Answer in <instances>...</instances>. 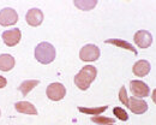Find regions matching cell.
I'll return each instance as SVG.
<instances>
[{"mask_svg": "<svg viewBox=\"0 0 156 125\" xmlns=\"http://www.w3.org/2000/svg\"><path fill=\"white\" fill-rule=\"evenodd\" d=\"M98 76V70L93 65H87L75 76V84L80 90H87L90 84L95 81Z\"/></svg>", "mask_w": 156, "mask_h": 125, "instance_id": "obj_1", "label": "cell"}, {"mask_svg": "<svg viewBox=\"0 0 156 125\" xmlns=\"http://www.w3.org/2000/svg\"><path fill=\"white\" fill-rule=\"evenodd\" d=\"M57 57V51L54 46L49 42H41L35 47V58L41 64H51Z\"/></svg>", "mask_w": 156, "mask_h": 125, "instance_id": "obj_2", "label": "cell"}, {"mask_svg": "<svg viewBox=\"0 0 156 125\" xmlns=\"http://www.w3.org/2000/svg\"><path fill=\"white\" fill-rule=\"evenodd\" d=\"M79 58L83 62H95L100 58V48L96 45H85L79 52Z\"/></svg>", "mask_w": 156, "mask_h": 125, "instance_id": "obj_3", "label": "cell"}, {"mask_svg": "<svg viewBox=\"0 0 156 125\" xmlns=\"http://www.w3.org/2000/svg\"><path fill=\"white\" fill-rule=\"evenodd\" d=\"M46 94H47L49 100L60 101L66 95V88L61 83H51L46 89Z\"/></svg>", "mask_w": 156, "mask_h": 125, "instance_id": "obj_4", "label": "cell"}, {"mask_svg": "<svg viewBox=\"0 0 156 125\" xmlns=\"http://www.w3.org/2000/svg\"><path fill=\"white\" fill-rule=\"evenodd\" d=\"M17 22H18V15L13 9L5 7L0 11V25L9 27L16 24Z\"/></svg>", "mask_w": 156, "mask_h": 125, "instance_id": "obj_5", "label": "cell"}, {"mask_svg": "<svg viewBox=\"0 0 156 125\" xmlns=\"http://www.w3.org/2000/svg\"><path fill=\"white\" fill-rule=\"evenodd\" d=\"M20 38H22V34H20V28H13L11 30H6L2 33L4 43L9 47H13V46L18 45L20 41Z\"/></svg>", "mask_w": 156, "mask_h": 125, "instance_id": "obj_6", "label": "cell"}, {"mask_svg": "<svg viewBox=\"0 0 156 125\" xmlns=\"http://www.w3.org/2000/svg\"><path fill=\"white\" fill-rule=\"evenodd\" d=\"M130 89L135 98H147L150 93V88L148 87V84L142 81H131Z\"/></svg>", "mask_w": 156, "mask_h": 125, "instance_id": "obj_7", "label": "cell"}, {"mask_svg": "<svg viewBox=\"0 0 156 125\" xmlns=\"http://www.w3.org/2000/svg\"><path fill=\"white\" fill-rule=\"evenodd\" d=\"M133 40L139 48H148L153 43V36L148 30H138L133 36Z\"/></svg>", "mask_w": 156, "mask_h": 125, "instance_id": "obj_8", "label": "cell"}, {"mask_svg": "<svg viewBox=\"0 0 156 125\" xmlns=\"http://www.w3.org/2000/svg\"><path fill=\"white\" fill-rule=\"evenodd\" d=\"M129 108L135 114H143L148 111L149 107L144 100L132 96V98H129Z\"/></svg>", "mask_w": 156, "mask_h": 125, "instance_id": "obj_9", "label": "cell"}, {"mask_svg": "<svg viewBox=\"0 0 156 125\" xmlns=\"http://www.w3.org/2000/svg\"><path fill=\"white\" fill-rule=\"evenodd\" d=\"M25 21L31 27H39L43 22V12L40 9H30L25 15Z\"/></svg>", "mask_w": 156, "mask_h": 125, "instance_id": "obj_10", "label": "cell"}, {"mask_svg": "<svg viewBox=\"0 0 156 125\" xmlns=\"http://www.w3.org/2000/svg\"><path fill=\"white\" fill-rule=\"evenodd\" d=\"M150 69H151V65L148 60H139L133 65L132 72L138 77H144L150 72Z\"/></svg>", "mask_w": 156, "mask_h": 125, "instance_id": "obj_11", "label": "cell"}, {"mask_svg": "<svg viewBox=\"0 0 156 125\" xmlns=\"http://www.w3.org/2000/svg\"><path fill=\"white\" fill-rule=\"evenodd\" d=\"M15 108L17 112L24 113V114H37V109L33 104L28 102V101H20L15 104Z\"/></svg>", "mask_w": 156, "mask_h": 125, "instance_id": "obj_12", "label": "cell"}, {"mask_svg": "<svg viewBox=\"0 0 156 125\" xmlns=\"http://www.w3.org/2000/svg\"><path fill=\"white\" fill-rule=\"evenodd\" d=\"M105 43H109V45H113V46H117L120 48H124V49H127V51H131L133 54H138L137 49L133 47V45H131L130 42L125 41V40H120V39H108L106 40Z\"/></svg>", "mask_w": 156, "mask_h": 125, "instance_id": "obj_13", "label": "cell"}, {"mask_svg": "<svg viewBox=\"0 0 156 125\" xmlns=\"http://www.w3.org/2000/svg\"><path fill=\"white\" fill-rule=\"evenodd\" d=\"M15 66V58L11 54H0V70L1 71H10Z\"/></svg>", "mask_w": 156, "mask_h": 125, "instance_id": "obj_14", "label": "cell"}, {"mask_svg": "<svg viewBox=\"0 0 156 125\" xmlns=\"http://www.w3.org/2000/svg\"><path fill=\"white\" fill-rule=\"evenodd\" d=\"M39 84H40V81H37V80H27V81H24V82L20 83V90L22 91V94L25 96V95H28Z\"/></svg>", "mask_w": 156, "mask_h": 125, "instance_id": "obj_15", "label": "cell"}, {"mask_svg": "<svg viewBox=\"0 0 156 125\" xmlns=\"http://www.w3.org/2000/svg\"><path fill=\"white\" fill-rule=\"evenodd\" d=\"M108 106H101V107H78V111L80 113H85V114H90V116H98L101 113H103L107 109Z\"/></svg>", "mask_w": 156, "mask_h": 125, "instance_id": "obj_16", "label": "cell"}, {"mask_svg": "<svg viewBox=\"0 0 156 125\" xmlns=\"http://www.w3.org/2000/svg\"><path fill=\"white\" fill-rule=\"evenodd\" d=\"M73 4H75L76 7L80 9L82 11H90V10H93V9L96 6L98 1H96V0H90V1H85V0L78 1V0H76Z\"/></svg>", "mask_w": 156, "mask_h": 125, "instance_id": "obj_17", "label": "cell"}, {"mask_svg": "<svg viewBox=\"0 0 156 125\" xmlns=\"http://www.w3.org/2000/svg\"><path fill=\"white\" fill-rule=\"evenodd\" d=\"M91 122L96 123L98 125H108V124H114L115 119L114 118H108V117H101V116H93L91 117Z\"/></svg>", "mask_w": 156, "mask_h": 125, "instance_id": "obj_18", "label": "cell"}, {"mask_svg": "<svg viewBox=\"0 0 156 125\" xmlns=\"http://www.w3.org/2000/svg\"><path fill=\"white\" fill-rule=\"evenodd\" d=\"M113 113H114V116L117 117L118 119H120V120H122V122H127V120H129V114H127L126 111L122 109L121 107H114V108H113Z\"/></svg>", "mask_w": 156, "mask_h": 125, "instance_id": "obj_19", "label": "cell"}, {"mask_svg": "<svg viewBox=\"0 0 156 125\" xmlns=\"http://www.w3.org/2000/svg\"><path fill=\"white\" fill-rule=\"evenodd\" d=\"M119 99L126 107H129V96H127V93H126V88L124 85L119 90Z\"/></svg>", "mask_w": 156, "mask_h": 125, "instance_id": "obj_20", "label": "cell"}, {"mask_svg": "<svg viewBox=\"0 0 156 125\" xmlns=\"http://www.w3.org/2000/svg\"><path fill=\"white\" fill-rule=\"evenodd\" d=\"M6 84H7L6 78H5V77H2V76H0V89L5 88V87H6Z\"/></svg>", "mask_w": 156, "mask_h": 125, "instance_id": "obj_21", "label": "cell"}, {"mask_svg": "<svg viewBox=\"0 0 156 125\" xmlns=\"http://www.w3.org/2000/svg\"><path fill=\"white\" fill-rule=\"evenodd\" d=\"M153 101L156 104V89L154 90V93H153Z\"/></svg>", "mask_w": 156, "mask_h": 125, "instance_id": "obj_22", "label": "cell"}, {"mask_svg": "<svg viewBox=\"0 0 156 125\" xmlns=\"http://www.w3.org/2000/svg\"><path fill=\"white\" fill-rule=\"evenodd\" d=\"M0 116H1V111H0Z\"/></svg>", "mask_w": 156, "mask_h": 125, "instance_id": "obj_23", "label": "cell"}, {"mask_svg": "<svg viewBox=\"0 0 156 125\" xmlns=\"http://www.w3.org/2000/svg\"><path fill=\"white\" fill-rule=\"evenodd\" d=\"M111 125H114V124H111Z\"/></svg>", "mask_w": 156, "mask_h": 125, "instance_id": "obj_24", "label": "cell"}]
</instances>
